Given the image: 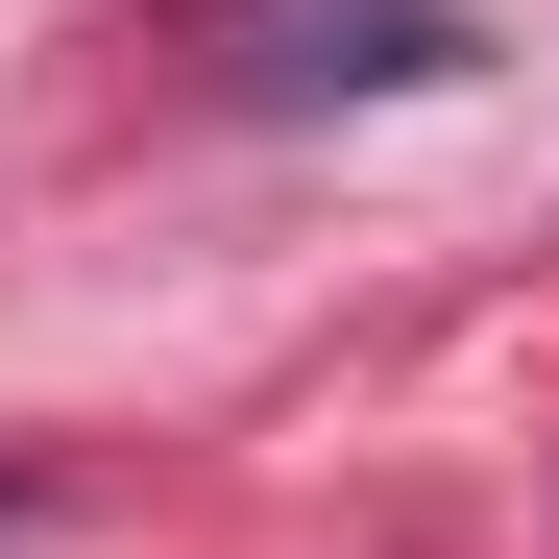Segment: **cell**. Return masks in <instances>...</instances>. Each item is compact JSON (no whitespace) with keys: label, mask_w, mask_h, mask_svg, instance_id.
I'll return each instance as SVG.
<instances>
[{"label":"cell","mask_w":559,"mask_h":559,"mask_svg":"<svg viewBox=\"0 0 559 559\" xmlns=\"http://www.w3.org/2000/svg\"><path fill=\"white\" fill-rule=\"evenodd\" d=\"M267 98H438V73H487V25L462 0H267Z\"/></svg>","instance_id":"6da1fadb"}]
</instances>
